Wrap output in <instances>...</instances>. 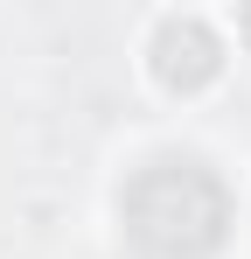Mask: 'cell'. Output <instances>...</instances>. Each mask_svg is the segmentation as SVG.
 <instances>
[{
  "mask_svg": "<svg viewBox=\"0 0 251 259\" xmlns=\"http://www.w3.org/2000/svg\"><path fill=\"white\" fill-rule=\"evenodd\" d=\"M119 217L133 245L154 259H209L230 238V189L203 161L161 154V161L133 168V182L119 189Z\"/></svg>",
  "mask_w": 251,
  "mask_h": 259,
  "instance_id": "cell-1",
  "label": "cell"
},
{
  "mask_svg": "<svg viewBox=\"0 0 251 259\" xmlns=\"http://www.w3.org/2000/svg\"><path fill=\"white\" fill-rule=\"evenodd\" d=\"M216 70H223V35L203 14H167L154 28V77L167 91H203Z\"/></svg>",
  "mask_w": 251,
  "mask_h": 259,
  "instance_id": "cell-2",
  "label": "cell"
},
{
  "mask_svg": "<svg viewBox=\"0 0 251 259\" xmlns=\"http://www.w3.org/2000/svg\"><path fill=\"white\" fill-rule=\"evenodd\" d=\"M244 42H251V7H244Z\"/></svg>",
  "mask_w": 251,
  "mask_h": 259,
  "instance_id": "cell-3",
  "label": "cell"
}]
</instances>
